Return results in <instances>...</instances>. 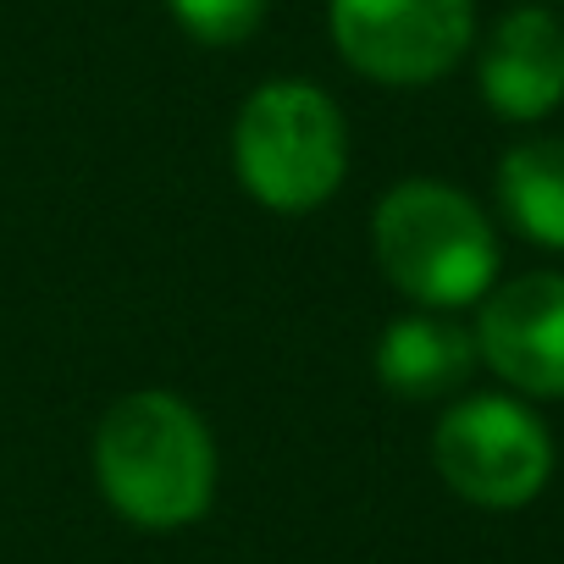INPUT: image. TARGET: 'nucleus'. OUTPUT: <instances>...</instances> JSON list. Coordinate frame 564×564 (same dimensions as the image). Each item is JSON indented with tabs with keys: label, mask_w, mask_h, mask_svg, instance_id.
Here are the masks:
<instances>
[{
	"label": "nucleus",
	"mask_w": 564,
	"mask_h": 564,
	"mask_svg": "<svg viewBox=\"0 0 564 564\" xmlns=\"http://www.w3.org/2000/svg\"><path fill=\"white\" fill-rule=\"evenodd\" d=\"M371 249L382 276L421 311L476 305L498 276L492 221L470 194L432 177H410L377 199Z\"/></svg>",
	"instance_id": "nucleus-2"
},
{
	"label": "nucleus",
	"mask_w": 564,
	"mask_h": 564,
	"mask_svg": "<svg viewBox=\"0 0 564 564\" xmlns=\"http://www.w3.org/2000/svg\"><path fill=\"white\" fill-rule=\"evenodd\" d=\"M232 172L265 210L305 216L327 205L349 172V122L338 100L305 78L260 84L232 122Z\"/></svg>",
	"instance_id": "nucleus-3"
},
{
	"label": "nucleus",
	"mask_w": 564,
	"mask_h": 564,
	"mask_svg": "<svg viewBox=\"0 0 564 564\" xmlns=\"http://www.w3.org/2000/svg\"><path fill=\"white\" fill-rule=\"evenodd\" d=\"M498 205L542 249H564V139L536 133L503 150L498 161Z\"/></svg>",
	"instance_id": "nucleus-9"
},
{
	"label": "nucleus",
	"mask_w": 564,
	"mask_h": 564,
	"mask_svg": "<svg viewBox=\"0 0 564 564\" xmlns=\"http://www.w3.org/2000/svg\"><path fill=\"white\" fill-rule=\"evenodd\" d=\"M95 476L122 520L144 531H177L194 525L216 498V437L188 399L139 388L100 415Z\"/></svg>",
	"instance_id": "nucleus-1"
},
{
	"label": "nucleus",
	"mask_w": 564,
	"mask_h": 564,
	"mask_svg": "<svg viewBox=\"0 0 564 564\" xmlns=\"http://www.w3.org/2000/svg\"><path fill=\"white\" fill-rule=\"evenodd\" d=\"M476 371V338L465 327H454L448 316H399L382 338H377V382L393 399L426 404V399H448L465 388V377Z\"/></svg>",
	"instance_id": "nucleus-8"
},
{
	"label": "nucleus",
	"mask_w": 564,
	"mask_h": 564,
	"mask_svg": "<svg viewBox=\"0 0 564 564\" xmlns=\"http://www.w3.org/2000/svg\"><path fill=\"white\" fill-rule=\"evenodd\" d=\"M166 12L183 23L188 40L227 51V45H243L265 23V0H166Z\"/></svg>",
	"instance_id": "nucleus-10"
},
{
	"label": "nucleus",
	"mask_w": 564,
	"mask_h": 564,
	"mask_svg": "<svg viewBox=\"0 0 564 564\" xmlns=\"http://www.w3.org/2000/svg\"><path fill=\"white\" fill-rule=\"evenodd\" d=\"M432 465L465 503L520 509L553 476V437L520 399L476 393L443 410L432 432Z\"/></svg>",
	"instance_id": "nucleus-4"
},
{
	"label": "nucleus",
	"mask_w": 564,
	"mask_h": 564,
	"mask_svg": "<svg viewBox=\"0 0 564 564\" xmlns=\"http://www.w3.org/2000/svg\"><path fill=\"white\" fill-rule=\"evenodd\" d=\"M481 100L503 122H542L564 106V23L542 7H514L481 45Z\"/></svg>",
	"instance_id": "nucleus-7"
},
{
	"label": "nucleus",
	"mask_w": 564,
	"mask_h": 564,
	"mask_svg": "<svg viewBox=\"0 0 564 564\" xmlns=\"http://www.w3.org/2000/svg\"><path fill=\"white\" fill-rule=\"evenodd\" d=\"M327 29L360 78L421 89L459 67L476 40V7L470 0H333Z\"/></svg>",
	"instance_id": "nucleus-5"
},
{
	"label": "nucleus",
	"mask_w": 564,
	"mask_h": 564,
	"mask_svg": "<svg viewBox=\"0 0 564 564\" xmlns=\"http://www.w3.org/2000/svg\"><path fill=\"white\" fill-rule=\"evenodd\" d=\"M476 360L525 399H564V271H525L481 294Z\"/></svg>",
	"instance_id": "nucleus-6"
}]
</instances>
